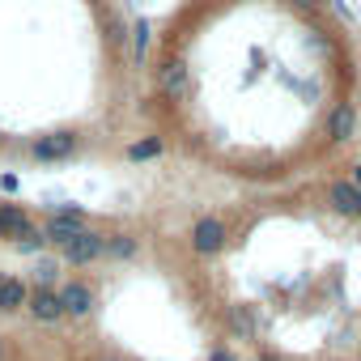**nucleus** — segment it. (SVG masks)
<instances>
[{"instance_id": "obj_4", "label": "nucleus", "mask_w": 361, "mask_h": 361, "mask_svg": "<svg viewBox=\"0 0 361 361\" xmlns=\"http://www.w3.org/2000/svg\"><path fill=\"white\" fill-rule=\"evenodd\" d=\"M60 255H64L68 264H94V259H102V255H106V234H94V230H85L81 238L64 243V247H60Z\"/></svg>"}, {"instance_id": "obj_13", "label": "nucleus", "mask_w": 361, "mask_h": 361, "mask_svg": "<svg viewBox=\"0 0 361 361\" xmlns=\"http://www.w3.org/2000/svg\"><path fill=\"white\" fill-rule=\"evenodd\" d=\"M149 35H153L149 18H136V22H132V60H136V64H145V51H149Z\"/></svg>"}, {"instance_id": "obj_9", "label": "nucleus", "mask_w": 361, "mask_h": 361, "mask_svg": "<svg viewBox=\"0 0 361 361\" xmlns=\"http://www.w3.org/2000/svg\"><path fill=\"white\" fill-rule=\"evenodd\" d=\"M327 136H331L336 145H348V140L357 136V111H353L348 102L331 106V115H327Z\"/></svg>"}, {"instance_id": "obj_20", "label": "nucleus", "mask_w": 361, "mask_h": 361, "mask_svg": "<svg viewBox=\"0 0 361 361\" xmlns=\"http://www.w3.org/2000/svg\"><path fill=\"white\" fill-rule=\"evenodd\" d=\"M255 361H281L276 353H255Z\"/></svg>"}, {"instance_id": "obj_19", "label": "nucleus", "mask_w": 361, "mask_h": 361, "mask_svg": "<svg viewBox=\"0 0 361 361\" xmlns=\"http://www.w3.org/2000/svg\"><path fill=\"white\" fill-rule=\"evenodd\" d=\"M209 361H234V353H230V348H213Z\"/></svg>"}, {"instance_id": "obj_23", "label": "nucleus", "mask_w": 361, "mask_h": 361, "mask_svg": "<svg viewBox=\"0 0 361 361\" xmlns=\"http://www.w3.org/2000/svg\"><path fill=\"white\" fill-rule=\"evenodd\" d=\"M0 357H5V340H0Z\"/></svg>"}, {"instance_id": "obj_5", "label": "nucleus", "mask_w": 361, "mask_h": 361, "mask_svg": "<svg viewBox=\"0 0 361 361\" xmlns=\"http://www.w3.org/2000/svg\"><path fill=\"white\" fill-rule=\"evenodd\" d=\"M327 204L340 217H361V188L353 183V178H331L327 183Z\"/></svg>"}, {"instance_id": "obj_3", "label": "nucleus", "mask_w": 361, "mask_h": 361, "mask_svg": "<svg viewBox=\"0 0 361 361\" xmlns=\"http://www.w3.org/2000/svg\"><path fill=\"white\" fill-rule=\"evenodd\" d=\"M226 238H230V230H226V221L221 217H200L196 226H192V251L196 255H221L226 251Z\"/></svg>"}, {"instance_id": "obj_7", "label": "nucleus", "mask_w": 361, "mask_h": 361, "mask_svg": "<svg viewBox=\"0 0 361 361\" xmlns=\"http://www.w3.org/2000/svg\"><path fill=\"white\" fill-rule=\"evenodd\" d=\"M26 310H30L35 323H60V319H68L64 314V302H60V289H30Z\"/></svg>"}, {"instance_id": "obj_17", "label": "nucleus", "mask_w": 361, "mask_h": 361, "mask_svg": "<svg viewBox=\"0 0 361 361\" xmlns=\"http://www.w3.org/2000/svg\"><path fill=\"white\" fill-rule=\"evenodd\" d=\"M234 327H238V331H251V319H247L243 306H234Z\"/></svg>"}, {"instance_id": "obj_8", "label": "nucleus", "mask_w": 361, "mask_h": 361, "mask_svg": "<svg viewBox=\"0 0 361 361\" xmlns=\"http://www.w3.org/2000/svg\"><path fill=\"white\" fill-rule=\"evenodd\" d=\"M60 302H64V314H68V319H90V310H94V289H90L85 281H68V285H60Z\"/></svg>"}, {"instance_id": "obj_22", "label": "nucleus", "mask_w": 361, "mask_h": 361, "mask_svg": "<svg viewBox=\"0 0 361 361\" xmlns=\"http://www.w3.org/2000/svg\"><path fill=\"white\" fill-rule=\"evenodd\" d=\"M98 361H123V357H98Z\"/></svg>"}, {"instance_id": "obj_2", "label": "nucleus", "mask_w": 361, "mask_h": 361, "mask_svg": "<svg viewBox=\"0 0 361 361\" xmlns=\"http://www.w3.org/2000/svg\"><path fill=\"white\" fill-rule=\"evenodd\" d=\"M85 230H90V221H85V213H81L77 204H60V209H51V217H47V226H43L47 243H56V247L81 238Z\"/></svg>"}, {"instance_id": "obj_6", "label": "nucleus", "mask_w": 361, "mask_h": 361, "mask_svg": "<svg viewBox=\"0 0 361 361\" xmlns=\"http://www.w3.org/2000/svg\"><path fill=\"white\" fill-rule=\"evenodd\" d=\"M30 153H35L39 161H64V157L77 153V136H73V132H47V136H39V140L30 145Z\"/></svg>"}, {"instance_id": "obj_10", "label": "nucleus", "mask_w": 361, "mask_h": 361, "mask_svg": "<svg viewBox=\"0 0 361 361\" xmlns=\"http://www.w3.org/2000/svg\"><path fill=\"white\" fill-rule=\"evenodd\" d=\"M30 302V285L22 276H5L0 272V314H13Z\"/></svg>"}, {"instance_id": "obj_14", "label": "nucleus", "mask_w": 361, "mask_h": 361, "mask_svg": "<svg viewBox=\"0 0 361 361\" xmlns=\"http://www.w3.org/2000/svg\"><path fill=\"white\" fill-rule=\"evenodd\" d=\"M106 255L132 259V255H136V238H132V234H106Z\"/></svg>"}, {"instance_id": "obj_21", "label": "nucleus", "mask_w": 361, "mask_h": 361, "mask_svg": "<svg viewBox=\"0 0 361 361\" xmlns=\"http://www.w3.org/2000/svg\"><path fill=\"white\" fill-rule=\"evenodd\" d=\"M353 183H357V188H361V161H357V166H353Z\"/></svg>"}, {"instance_id": "obj_12", "label": "nucleus", "mask_w": 361, "mask_h": 361, "mask_svg": "<svg viewBox=\"0 0 361 361\" xmlns=\"http://www.w3.org/2000/svg\"><path fill=\"white\" fill-rule=\"evenodd\" d=\"M123 153H128V161H153V157L166 153V140H161V136H140V140H132Z\"/></svg>"}, {"instance_id": "obj_16", "label": "nucleus", "mask_w": 361, "mask_h": 361, "mask_svg": "<svg viewBox=\"0 0 361 361\" xmlns=\"http://www.w3.org/2000/svg\"><path fill=\"white\" fill-rule=\"evenodd\" d=\"M43 247H47V234H43V230H30V234L18 238V251H26V255H35V251H43Z\"/></svg>"}, {"instance_id": "obj_18", "label": "nucleus", "mask_w": 361, "mask_h": 361, "mask_svg": "<svg viewBox=\"0 0 361 361\" xmlns=\"http://www.w3.org/2000/svg\"><path fill=\"white\" fill-rule=\"evenodd\" d=\"M22 183H18V174H5V178H0V192H18Z\"/></svg>"}, {"instance_id": "obj_15", "label": "nucleus", "mask_w": 361, "mask_h": 361, "mask_svg": "<svg viewBox=\"0 0 361 361\" xmlns=\"http://www.w3.org/2000/svg\"><path fill=\"white\" fill-rule=\"evenodd\" d=\"M56 259H39V268H35V281H39V289H56Z\"/></svg>"}, {"instance_id": "obj_11", "label": "nucleus", "mask_w": 361, "mask_h": 361, "mask_svg": "<svg viewBox=\"0 0 361 361\" xmlns=\"http://www.w3.org/2000/svg\"><path fill=\"white\" fill-rule=\"evenodd\" d=\"M35 226H30V217H26V209L22 204H0V238H22V234H30Z\"/></svg>"}, {"instance_id": "obj_1", "label": "nucleus", "mask_w": 361, "mask_h": 361, "mask_svg": "<svg viewBox=\"0 0 361 361\" xmlns=\"http://www.w3.org/2000/svg\"><path fill=\"white\" fill-rule=\"evenodd\" d=\"M153 85H157V94L170 98V102H188V98H192V68H188V60H183V56L161 60V64L153 68Z\"/></svg>"}]
</instances>
